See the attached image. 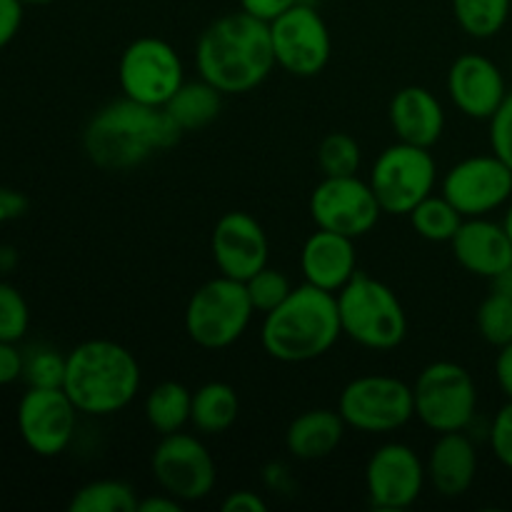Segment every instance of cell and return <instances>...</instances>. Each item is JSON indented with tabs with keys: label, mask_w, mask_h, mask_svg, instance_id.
<instances>
[{
	"label": "cell",
	"mask_w": 512,
	"mask_h": 512,
	"mask_svg": "<svg viewBox=\"0 0 512 512\" xmlns=\"http://www.w3.org/2000/svg\"><path fill=\"white\" fill-rule=\"evenodd\" d=\"M210 253L220 275L245 283L268 265L270 243L258 218L245 210H230L215 223L210 235Z\"/></svg>",
	"instance_id": "cell-17"
},
{
	"label": "cell",
	"mask_w": 512,
	"mask_h": 512,
	"mask_svg": "<svg viewBox=\"0 0 512 512\" xmlns=\"http://www.w3.org/2000/svg\"><path fill=\"white\" fill-rule=\"evenodd\" d=\"M138 495L123 480H93L70 498V512H138Z\"/></svg>",
	"instance_id": "cell-28"
},
{
	"label": "cell",
	"mask_w": 512,
	"mask_h": 512,
	"mask_svg": "<svg viewBox=\"0 0 512 512\" xmlns=\"http://www.w3.org/2000/svg\"><path fill=\"white\" fill-rule=\"evenodd\" d=\"M150 470L160 490L183 505L208 498L218 480V468L208 445L198 435L183 430L160 435V443L150 455Z\"/></svg>",
	"instance_id": "cell-11"
},
{
	"label": "cell",
	"mask_w": 512,
	"mask_h": 512,
	"mask_svg": "<svg viewBox=\"0 0 512 512\" xmlns=\"http://www.w3.org/2000/svg\"><path fill=\"white\" fill-rule=\"evenodd\" d=\"M23 0H0V50L18 35L23 25Z\"/></svg>",
	"instance_id": "cell-38"
},
{
	"label": "cell",
	"mask_w": 512,
	"mask_h": 512,
	"mask_svg": "<svg viewBox=\"0 0 512 512\" xmlns=\"http://www.w3.org/2000/svg\"><path fill=\"white\" fill-rule=\"evenodd\" d=\"M245 288H248L250 303H253L255 313L265 315L273 308H278V305L288 298L293 285H290L288 275L265 265V268L258 270L253 278L245 280Z\"/></svg>",
	"instance_id": "cell-32"
},
{
	"label": "cell",
	"mask_w": 512,
	"mask_h": 512,
	"mask_svg": "<svg viewBox=\"0 0 512 512\" xmlns=\"http://www.w3.org/2000/svg\"><path fill=\"white\" fill-rule=\"evenodd\" d=\"M390 125L400 143L433 148L445 133V108L433 90L405 85L393 95L388 108Z\"/></svg>",
	"instance_id": "cell-21"
},
{
	"label": "cell",
	"mask_w": 512,
	"mask_h": 512,
	"mask_svg": "<svg viewBox=\"0 0 512 512\" xmlns=\"http://www.w3.org/2000/svg\"><path fill=\"white\" fill-rule=\"evenodd\" d=\"M460 268L478 278L493 280L512 263V240L503 223L485 218H465L450 240Z\"/></svg>",
	"instance_id": "cell-19"
},
{
	"label": "cell",
	"mask_w": 512,
	"mask_h": 512,
	"mask_svg": "<svg viewBox=\"0 0 512 512\" xmlns=\"http://www.w3.org/2000/svg\"><path fill=\"white\" fill-rule=\"evenodd\" d=\"M490 283H493V290H498V293H503V295H508V298H512V263L503 270V273L495 275Z\"/></svg>",
	"instance_id": "cell-44"
},
{
	"label": "cell",
	"mask_w": 512,
	"mask_h": 512,
	"mask_svg": "<svg viewBox=\"0 0 512 512\" xmlns=\"http://www.w3.org/2000/svg\"><path fill=\"white\" fill-rule=\"evenodd\" d=\"M225 512H265L268 510V503L260 498L253 490H233L228 493V498L220 505Z\"/></svg>",
	"instance_id": "cell-41"
},
{
	"label": "cell",
	"mask_w": 512,
	"mask_h": 512,
	"mask_svg": "<svg viewBox=\"0 0 512 512\" xmlns=\"http://www.w3.org/2000/svg\"><path fill=\"white\" fill-rule=\"evenodd\" d=\"M425 483L428 473L423 458L405 443L380 445L365 465V493L375 510H408L418 503Z\"/></svg>",
	"instance_id": "cell-15"
},
{
	"label": "cell",
	"mask_w": 512,
	"mask_h": 512,
	"mask_svg": "<svg viewBox=\"0 0 512 512\" xmlns=\"http://www.w3.org/2000/svg\"><path fill=\"white\" fill-rule=\"evenodd\" d=\"M340 328L345 338L368 350H393L408 335V315L393 288L360 273L338 295Z\"/></svg>",
	"instance_id": "cell-5"
},
{
	"label": "cell",
	"mask_w": 512,
	"mask_h": 512,
	"mask_svg": "<svg viewBox=\"0 0 512 512\" xmlns=\"http://www.w3.org/2000/svg\"><path fill=\"white\" fill-rule=\"evenodd\" d=\"M30 328V308L15 285L0 280V340L18 343Z\"/></svg>",
	"instance_id": "cell-33"
},
{
	"label": "cell",
	"mask_w": 512,
	"mask_h": 512,
	"mask_svg": "<svg viewBox=\"0 0 512 512\" xmlns=\"http://www.w3.org/2000/svg\"><path fill=\"white\" fill-rule=\"evenodd\" d=\"M190 405H193V390L178 380H165L155 385L145 398V420L158 435L178 433L190 423Z\"/></svg>",
	"instance_id": "cell-26"
},
{
	"label": "cell",
	"mask_w": 512,
	"mask_h": 512,
	"mask_svg": "<svg viewBox=\"0 0 512 512\" xmlns=\"http://www.w3.org/2000/svg\"><path fill=\"white\" fill-rule=\"evenodd\" d=\"M183 130L165 108L118 98L103 105L83 130V150L100 170L120 173L148 163L153 155L170 150Z\"/></svg>",
	"instance_id": "cell-2"
},
{
	"label": "cell",
	"mask_w": 512,
	"mask_h": 512,
	"mask_svg": "<svg viewBox=\"0 0 512 512\" xmlns=\"http://www.w3.org/2000/svg\"><path fill=\"white\" fill-rule=\"evenodd\" d=\"M415 418L433 433H458L478 413V388L463 365L435 360L425 365L413 383Z\"/></svg>",
	"instance_id": "cell-7"
},
{
	"label": "cell",
	"mask_w": 512,
	"mask_h": 512,
	"mask_svg": "<svg viewBox=\"0 0 512 512\" xmlns=\"http://www.w3.org/2000/svg\"><path fill=\"white\" fill-rule=\"evenodd\" d=\"M183 503L175 500L173 495L160 493V495H148V498L138 500V512H180Z\"/></svg>",
	"instance_id": "cell-43"
},
{
	"label": "cell",
	"mask_w": 512,
	"mask_h": 512,
	"mask_svg": "<svg viewBox=\"0 0 512 512\" xmlns=\"http://www.w3.org/2000/svg\"><path fill=\"white\" fill-rule=\"evenodd\" d=\"M270 40L278 68L295 78L320 75L333 53L328 23L313 5L303 0L270 23Z\"/></svg>",
	"instance_id": "cell-12"
},
{
	"label": "cell",
	"mask_w": 512,
	"mask_h": 512,
	"mask_svg": "<svg viewBox=\"0 0 512 512\" xmlns=\"http://www.w3.org/2000/svg\"><path fill=\"white\" fill-rule=\"evenodd\" d=\"M338 413L358 433H395L415 418L413 385L393 375H360L340 393Z\"/></svg>",
	"instance_id": "cell-8"
},
{
	"label": "cell",
	"mask_w": 512,
	"mask_h": 512,
	"mask_svg": "<svg viewBox=\"0 0 512 512\" xmlns=\"http://www.w3.org/2000/svg\"><path fill=\"white\" fill-rule=\"evenodd\" d=\"M453 15L470 38H495L512 18L510 0H453Z\"/></svg>",
	"instance_id": "cell-29"
},
{
	"label": "cell",
	"mask_w": 512,
	"mask_h": 512,
	"mask_svg": "<svg viewBox=\"0 0 512 512\" xmlns=\"http://www.w3.org/2000/svg\"><path fill=\"white\" fill-rule=\"evenodd\" d=\"M78 415L63 388H28L18 403L15 423L28 450L40 458H55L73 443Z\"/></svg>",
	"instance_id": "cell-16"
},
{
	"label": "cell",
	"mask_w": 512,
	"mask_h": 512,
	"mask_svg": "<svg viewBox=\"0 0 512 512\" xmlns=\"http://www.w3.org/2000/svg\"><path fill=\"white\" fill-rule=\"evenodd\" d=\"M253 315L255 308L243 280L218 275L190 295L185 333L198 348L225 350L243 338Z\"/></svg>",
	"instance_id": "cell-6"
},
{
	"label": "cell",
	"mask_w": 512,
	"mask_h": 512,
	"mask_svg": "<svg viewBox=\"0 0 512 512\" xmlns=\"http://www.w3.org/2000/svg\"><path fill=\"white\" fill-rule=\"evenodd\" d=\"M488 440L495 458H498L505 468L512 470V400H508V403L495 413Z\"/></svg>",
	"instance_id": "cell-36"
},
{
	"label": "cell",
	"mask_w": 512,
	"mask_h": 512,
	"mask_svg": "<svg viewBox=\"0 0 512 512\" xmlns=\"http://www.w3.org/2000/svg\"><path fill=\"white\" fill-rule=\"evenodd\" d=\"M490 123V150L512 170V90Z\"/></svg>",
	"instance_id": "cell-35"
},
{
	"label": "cell",
	"mask_w": 512,
	"mask_h": 512,
	"mask_svg": "<svg viewBox=\"0 0 512 512\" xmlns=\"http://www.w3.org/2000/svg\"><path fill=\"white\" fill-rule=\"evenodd\" d=\"M240 415V398L233 385L223 380L200 385L190 405V425L200 435H220L235 425Z\"/></svg>",
	"instance_id": "cell-25"
},
{
	"label": "cell",
	"mask_w": 512,
	"mask_h": 512,
	"mask_svg": "<svg viewBox=\"0 0 512 512\" xmlns=\"http://www.w3.org/2000/svg\"><path fill=\"white\" fill-rule=\"evenodd\" d=\"M118 83L125 98L153 108H165L185 83L183 60L168 40L143 35L120 55Z\"/></svg>",
	"instance_id": "cell-10"
},
{
	"label": "cell",
	"mask_w": 512,
	"mask_h": 512,
	"mask_svg": "<svg viewBox=\"0 0 512 512\" xmlns=\"http://www.w3.org/2000/svg\"><path fill=\"white\" fill-rule=\"evenodd\" d=\"M475 323H478V333L483 335L485 343L493 345V348H503V345L512 343V298L493 290L480 303Z\"/></svg>",
	"instance_id": "cell-31"
},
{
	"label": "cell",
	"mask_w": 512,
	"mask_h": 512,
	"mask_svg": "<svg viewBox=\"0 0 512 512\" xmlns=\"http://www.w3.org/2000/svg\"><path fill=\"white\" fill-rule=\"evenodd\" d=\"M510 73H512V63H510Z\"/></svg>",
	"instance_id": "cell-48"
},
{
	"label": "cell",
	"mask_w": 512,
	"mask_h": 512,
	"mask_svg": "<svg viewBox=\"0 0 512 512\" xmlns=\"http://www.w3.org/2000/svg\"><path fill=\"white\" fill-rule=\"evenodd\" d=\"M28 205V198H25L20 190L0 185V225L23 218V215L28 213Z\"/></svg>",
	"instance_id": "cell-40"
},
{
	"label": "cell",
	"mask_w": 512,
	"mask_h": 512,
	"mask_svg": "<svg viewBox=\"0 0 512 512\" xmlns=\"http://www.w3.org/2000/svg\"><path fill=\"white\" fill-rule=\"evenodd\" d=\"M220 110H223V93L203 78L185 80L165 105V113L183 133L208 128L213 120H218Z\"/></svg>",
	"instance_id": "cell-24"
},
{
	"label": "cell",
	"mask_w": 512,
	"mask_h": 512,
	"mask_svg": "<svg viewBox=\"0 0 512 512\" xmlns=\"http://www.w3.org/2000/svg\"><path fill=\"white\" fill-rule=\"evenodd\" d=\"M448 95L455 108L470 120H490L508 98V80L495 60L480 53H465L448 70Z\"/></svg>",
	"instance_id": "cell-18"
},
{
	"label": "cell",
	"mask_w": 512,
	"mask_h": 512,
	"mask_svg": "<svg viewBox=\"0 0 512 512\" xmlns=\"http://www.w3.org/2000/svg\"><path fill=\"white\" fill-rule=\"evenodd\" d=\"M25 353L18 350V345L0 340V385H10L23 378Z\"/></svg>",
	"instance_id": "cell-37"
},
{
	"label": "cell",
	"mask_w": 512,
	"mask_h": 512,
	"mask_svg": "<svg viewBox=\"0 0 512 512\" xmlns=\"http://www.w3.org/2000/svg\"><path fill=\"white\" fill-rule=\"evenodd\" d=\"M495 380H498L505 398L512 400V343L498 348V358H495Z\"/></svg>",
	"instance_id": "cell-42"
},
{
	"label": "cell",
	"mask_w": 512,
	"mask_h": 512,
	"mask_svg": "<svg viewBox=\"0 0 512 512\" xmlns=\"http://www.w3.org/2000/svg\"><path fill=\"white\" fill-rule=\"evenodd\" d=\"M425 473L433 490L443 498H460L478 478V450L473 440L458 433H440L425 460Z\"/></svg>",
	"instance_id": "cell-22"
},
{
	"label": "cell",
	"mask_w": 512,
	"mask_h": 512,
	"mask_svg": "<svg viewBox=\"0 0 512 512\" xmlns=\"http://www.w3.org/2000/svg\"><path fill=\"white\" fill-rule=\"evenodd\" d=\"M503 225H505V230H508V235H510V240H512V198H510V203H508V210H505Z\"/></svg>",
	"instance_id": "cell-45"
},
{
	"label": "cell",
	"mask_w": 512,
	"mask_h": 512,
	"mask_svg": "<svg viewBox=\"0 0 512 512\" xmlns=\"http://www.w3.org/2000/svg\"><path fill=\"white\" fill-rule=\"evenodd\" d=\"M65 355L50 348H33L25 353L23 380L28 388H63Z\"/></svg>",
	"instance_id": "cell-34"
},
{
	"label": "cell",
	"mask_w": 512,
	"mask_h": 512,
	"mask_svg": "<svg viewBox=\"0 0 512 512\" xmlns=\"http://www.w3.org/2000/svg\"><path fill=\"white\" fill-rule=\"evenodd\" d=\"M345 428L348 425L338 410H305L285 430V448L298 460H323L340 448Z\"/></svg>",
	"instance_id": "cell-23"
},
{
	"label": "cell",
	"mask_w": 512,
	"mask_h": 512,
	"mask_svg": "<svg viewBox=\"0 0 512 512\" xmlns=\"http://www.w3.org/2000/svg\"><path fill=\"white\" fill-rule=\"evenodd\" d=\"M140 365L125 345L85 340L65 355L63 390L78 413L105 418L128 408L140 390Z\"/></svg>",
	"instance_id": "cell-4"
},
{
	"label": "cell",
	"mask_w": 512,
	"mask_h": 512,
	"mask_svg": "<svg viewBox=\"0 0 512 512\" xmlns=\"http://www.w3.org/2000/svg\"><path fill=\"white\" fill-rule=\"evenodd\" d=\"M270 23L245 10L215 18L195 45V68L223 95L250 93L275 70Z\"/></svg>",
	"instance_id": "cell-1"
},
{
	"label": "cell",
	"mask_w": 512,
	"mask_h": 512,
	"mask_svg": "<svg viewBox=\"0 0 512 512\" xmlns=\"http://www.w3.org/2000/svg\"><path fill=\"white\" fill-rule=\"evenodd\" d=\"M340 335L343 328L335 293L303 283L290 290L278 308L265 313L260 343L278 363L298 365L323 358Z\"/></svg>",
	"instance_id": "cell-3"
},
{
	"label": "cell",
	"mask_w": 512,
	"mask_h": 512,
	"mask_svg": "<svg viewBox=\"0 0 512 512\" xmlns=\"http://www.w3.org/2000/svg\"><path fill=\"white\" fill-rule=\"evenodd\" d=\"M298 3L300 0H240V10L258 20H265V23H273L275 18H280L285 10Z\"/></svg>",
	"instance_id": "cell-39"
},
{
	"label": "cell",
	"mask_w": 512,
	"mask_h": 512,
	"mask_svg": "<svg viewBox=\"0 0 512 512\" xmlns=\"http://www.w3.org/2000/svg\"><path fill=\"white\" fill-rule=\"evenodd\" d=\"M360 145L348 133H330L318 145V165L325 178H345V175H358Z\"/></svg>",
	"instance_id": "cell-30"
},
{
	"label": "cell",
	"mask_w": 512,
	"mask_h": 512,
	"mask_svg": "<svg viewBox=\"0 0 512 512\" xmlns=\"http://www.w3.org/2000/svg\"><path fill=\"white\" fill-rule=\"evenodd\" d=\"M510 10H512V0H510Z\"/></svg>",
	"instance_id": "cell-47"
},
{
	"label": "cell",
	"mask_w": 512,
	"mask_h": 512,
	"mask_svg": "<svg viewBox=\"0 0 512 512\" xmlns=\"http://www.w3.org/2000/svg\"><path fill=\"white\" fill-rule=\"evenodd\" d=\"M408 218L415 233L423 240H430V243H450L465 220L443 193L428 195L423 203L410 210Z\"/></svg>",
	"instance_id": "cell-27"
},
{
	"label": "cell",
	"mask_w": 512,
	"mask_h": 512,
	"mask_svg": "<svg viewBox=\"0 0 512 512\" xmlns=\"http://www.w3.org/2000/svg\"><path fill=\"white\" fill-rule=\"evenodd\" d=\"M53 0H23V5H50Z\"/></svg>",
	"instance_id": "cell-46"
},
{
	"label": "cell",
	"mask_w": 512,
	"mask_h": 512,
	"mask_svg": "<svg viewBox=\"0 0 512 512\" xmlns=\"http://www.w3.org/2000/svg\"><path fill=\"white\" fill-rule=\"evenodd\" d=\"M310 218L320 230L345 235V238H363L378 225L383 208L375 198L368 180L358 175L345 178H325L310 193Z\"/></svg>",
	"instance_id": "cell-13"
},
{
	"label": "cell",
	"mask_w": 512,
	"mask_h": 512,
	"mask_svg": "<svg viewBox=\"0 0 512 512\" xmlns=\"http://www.w3.org/2000/svg\"><path fill=\"white\" fill-rule=\"evenodd\" d=\"M300 270L305 283L338 295L358 275L355 240L318 228L300 250Z\"/></svg>",
	"instance_id": "cell-20"
},
{
	"label": "cell",
	"mask_w": 512,
	"mask_h": 512,
	"mask_svg": "<svg viewBox=\"0 0 512 512\" xmlns=\"http://www.w3.org/2000/svg\"><path fill=\"white\" fill-rule=\"evenodd\" d=\"M440 193L463 218H485L510 203L512 170L493 150L488 155H470L443 175Z\"/></svg>",
	"instance_id": "cell-14"
},
{
	"label": "cell",
	"mask_w": 512,
	"mask_h": 512,
	"mask_svg": "<svg viewBox=\"0 0 512 512\" xmlns=\"http://www.w3.org/2000/svg\"><path fill=\"white\" fill-rule=\"evenodd\" d=\"M368 183L388 215H408L418 203L435 193L438 165L430 148L395 143L378 155Z\"/></svg>",
	"instance_id": "cell-9"
}]
</instances>
